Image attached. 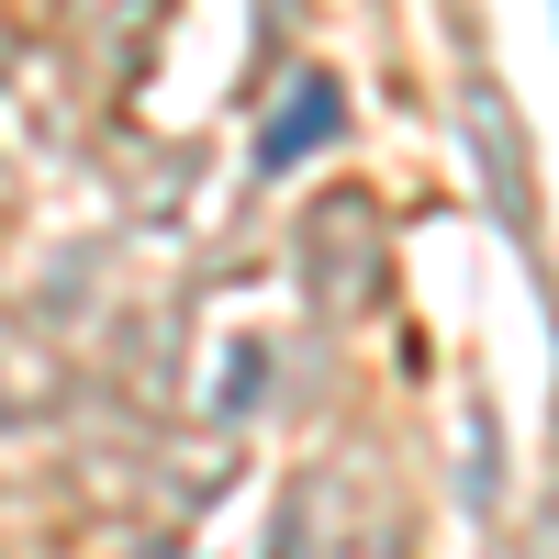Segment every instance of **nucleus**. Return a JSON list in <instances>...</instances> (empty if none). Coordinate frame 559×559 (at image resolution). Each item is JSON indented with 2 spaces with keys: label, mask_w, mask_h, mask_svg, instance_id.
<instances>
[{
  "label": "nucleus",
  "mask_w": 559,
  "mask_h": 559,
  "mask_svg": "<svg viewBox=\"0 0 559 559\" xmlns=\"http://www.w3.org/2000/svg\"><path fill=\"white\" fill-rule=\"evenodd\" d=\"M324 112H336V90H302V102H292V123L269 134V168H292V157L313 146V134H324Z\"/></svg>",
  "instance_id": "1"
}]
</instances>
